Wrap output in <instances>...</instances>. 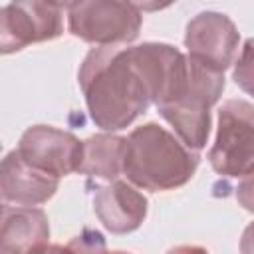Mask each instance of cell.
Here are the masks:
<instances>
[{"label":"cell","mask_w":254,"mask_h":254,"mask_svg":"<svg viewBox=\"0 0 254 254\" xmlns=\"http://www.w3.org/2000/svg\"><path fill=\"white\" fill-rule=\"evenodd\" d=\"M234 83L248 95L254 97V38L246 40L232 69Z\"/></svg>","instance_id":"13"},{"label":"cell","mask_w":254,"mask_h":254,"mask_svg":"<svg viewBox=\"0 0 254 254\" xmlns=\"http://www.w3.org/2000/svg\"><path fill=\"white\" fill-rule=\"evenodd\" d=\"M240 250L244 254H254V222L246 226L242 240H240Z\"/></svg>","instance_id":"16"},{"label":"cell","mask_w":254,"mask_h":254,"mask_svg":"<svg viewBox=\"0 0 254 254\" xmlns=\"http://www.w3.org/2000/svg\"><path fill=\"white\" fill-rule=\"evenodd\" d=\"M93 210L111 234H129L147 216V198L125 181H109L93 194Z\"/></svg>","instance_id":"10"},{"label":"cell","mask_w":254,"mask_h":254,"mask_svg":"<svg viewBox=\"0 0 254 254\" xmlns=\"http://www.w3.org/2000/svg\"><path fill=\"white\" fill-rule=\"evenodd\" d=\"M238 42L240 34L226 14L200 12L187 24L185 46L189 56L218 71L234 64Z\"/></svg>","instance_id":"8"},{"label":"cell","mask_w":254,"mask_h":254,"mask_svg":"<svg viewBox=\"0 0 254 254\" xmlns=\"http://www.w3.org/2000/svg\"><path fill=\"white\" fill-rule=\"evenodd\" d=\"M222 91L224 71L189 56V81L183 95L157 105V109L187 147L200 151L210 135V107L220 99Z\"/></svg>","instance_id":"3"},{"label":"cell","mask_w":254,"mask_h":254,"mask_svg":"<svg viewBox=\"0 0 254 254\" xmlns=\"http://www.w3.org/2000/svg\"><path fill=\"white\" fill-rule=\"evenodd\" d=\"M141 24V10L127 0H81L67 14L69 32L95 46L131 44Z\"/></svg>","instance_id":"4"},{"label":"cell","mask_w":254,"mask_h":254,"mask_svg":"<svg viewBox=\"0 0 254 254\" xmlns=\"http://www.w3.org/2000/svg\"><path fill=\"white\" fill-rule=\"evenodd\" d=\"M50 2H54L56 6H60V8H73L77 2H81V0H50Z\"/></svg>","instance_id":"17"},{"label":"cell","mask_w":254,"mask_h":254,"mask_svg":"<svg viewBox=\"0 0 254 254\" xmlns=\"http://www.w3.org/2000/svg\"><path fill=\"white\" fill-rule=\"evenodd\" d=\"M127 137H119L109 133H97L83 141V159L79 165L81 175L115 181L123 173V157H125Z\"/></svg>","instance_id":"12"},{"label":"cell","mask_w":254,"mask_h":254,"mask_svg":"<svg viewBox=\"0 0 254 254\" xmlns=\"http://www.w3.org/2000/svg\"><path fill=\"white\" fill-rule=\"evenodd\" d=\"M77 77L89 117L103 131L129 127L153 103L129 48L97 46L89 50Z\"/></svg>","instance_id":"1"},{"label":"cell","mask_w":254,"mask_h":254,"mask_svg":"<svg viewBox=\"0 0 254 254\" xmlns=\"http://www.w3.org/2000/svg\"><path fill=\"white\" fill-rule=\"evenodd\" d=\"M236 200L244 210L254 212V169L240 177V183L236 187Z\"/></svg>","instance_id":"14"},{"label":"cell","mask_w":254,"mask_h":254,"mask_svg":"<svg viewBox=\"0 0 254 254\" xmlns=\"http://www.w3.org/2000/svg\"><path fill=\"white\" fill-rule=\"evenodd\" d=\"M16 151L34 167L62 179L79 171L83 159V141L69 131L50 125H34L22 133Z\"/></svg>","instance_id":"7"},{"label":"cell","mask_w":254,"mask_h":254,"mask_svg":"<svg viewBox=\"0 0 254 254\" xmlns=\"http://www.w3.org/2000/svg\"><path fill=\"white\" fill-rule=\"evenodd\" d=\"M196 167L198 153L157 123H145L127 137L123 175L139 189H179L192 179Z\"/></svg>","instance_id":"2"},{"label":"cell","mask_w":254,"mask_h":254,"mask_svg":"<svg viewBox=\"0 0 254 254\" xmlns=\"http://www.w3.org/2000/svg\"><path fill=\"white\" fill-rule=\"evenodd\" d=\"M129 4H133L137 10L141 12H157V10H165L169 8L175 0H127Z\"/></svg>","instance_id":"15"},{"label":"cell","mask_w":254,"mask_h":254,"mask_svg":"<svg viewBox=\"0 0 254 254\" xmlns=\"http://www.w3.org/2000/svg\"><path fill=\"white\" fill-rule=\"evenodd\" d=\"M60 187V177L34 167L16 149L2 159L0 194L4 202L36 206L50 200Z\"/></svg>","instance_id":"9"},{"label":"cell","mask_w":254,"mask_h":254,"mask_svg":"<svg viewBox=\"0 0 254 254\" xmlns=\"http://www.w3.org/2000/svg\"><path fill=\"white\" fill-rule=\"evenodd\" d=\"M50 240L48 216L36 206H10L4 202L0 220V252H32L44 250Z\"/></svg>","instance_id":"11"},{"label":"cell","mask_w":254,"mask_h":254,"mask_svg":"<svg viewBox=\"0 0 254 254\" xmlns=\"http://www.w3.org/2000/svg\"><path fill=\"white\" fill-rule=\"evenodd\" d=\"M62 8L50 0H12L2 8V54L20 52L30 44L56 40L62 36Z\"/></svg>","instance_id":"6"},{"label":"cell","mask_w":254,"mask_h":254,"mask_svg":"<svg viewBox=\"0 0 254 254\" xmlns=\"http://www.w3.org/2000/svg\"><path fill=\"white\" fill-rule=\"evenodd\" d=\"M208 163L222 177H242L254 169V105L228 99L218 111V129Z\"/></svg>","instance_id":"5"}]
</instances>
